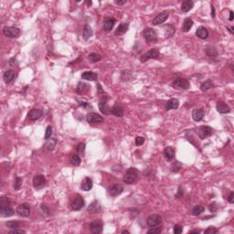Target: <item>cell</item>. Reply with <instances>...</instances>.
<instances>
[{"label":"cell","mask_w":234,"mask_h":234,"mask_svg":"<svg viewBox=\"0 0 234 234\" xmlns=\"http://www.w3.org/2000/svg\"><path fill=\"white\" fill-rule=\"evenodd\" d=\"M138 174L139 172L135 168H130L123 176V182L128 185L134 184L138 180Z\"/></svg>","instance_id":"6da1fadb"},{"label":"cell","mask_w":234,"mask_h":234,"mask_svg":"<svg viewBox=\"0 0 234 234\" xmlns=\"http://www.w3.org/2000/svg\"><path fill=\"white\" fill-rule=\"evenodd\" d=\"M160 55V52L158 51V49H151L149 50L146 53H144L141 55L140 57V61L141 62H146L147 60L151 59V58H157Z\"/></svg>","instance_id":"7a4b0ae2"},{"label":"cell","mask_w":234,"mask_h":234,"mask_svg":"<svg viewBox=\"0 0 234 234\" xmlns=\"http://www.w3.org/2000/svg\"><path fill=\"white\" fill-rule=\"evenodd\" d=\"M3 33L6 37L10 38V39H15L17 38L20 35V29L16 27H4L3 28Z\"/></svg>","instance_id":"3957f363"},{"label":"cell","mask_w":234,"mask_h":234,"mask_svg":"<svg viewBox=\"0 0 234 234\" xmlns=\"http://www.w3.org/2000/svg\"><path fill=\"white\" fill-rule=\"evenodd\" d=\"M146 223H147V226L150 228L160 226L162 224V218L158 214H151L147 217Z\"/></svg>","instance_id":"277c9868"},{"label":"cell","mask_w":234,"mask_h":234,"mask_svg":"<svg viewBox=\"0 0 234 234\" xmlns=\"http://www.w3.org/2000/svg\"><path fill=\"white\" fill-rule=\"evenodd\" d=\"M172 86L176 90H187L189 88V81L185 78H176L172 83Z\"/></svg>","instance_id":"5b68a950"},{"label":"cell","mask_w":234,"mask_h":234,"mask_svg":"<svg viewBox=\"0 0 234 234\" xmlns=\"http://www.w3.org/2000/svg\"><path fill=\"white\" fill-rule=\"evenodd\" d=\"M16 212L19 217L27 218L30 214V207L28 203H21L17 207Z\"/></svg>","instance_id":"8992f818"},{"label":"cell","mask_w":234,"mask_h":234,"mask_svg":"<svg viewBox=\"0 0 234 234\" xmlns=\"http://www.w3.org/2000/svg\"><path fill=\"white\" fill-rule=\"evenodd\" d=\"M33 187L36 190H40L46 186L47 180L43 175H36L33 178Z\"/></svg>","instance_id":"52a82bcc"},{"label":"cell","mask_w":234,"mask_h":234,"mask_svg":"<svg viewBox=\"0 0 234 234\" xmlns=\"http://www.w3.org/2000/svg\"><path fill=\"white\" fill-rule=\"evenodd\" d=\"M144 37L147 42H157V33L155 29L151 28H146L144 30Z\"/></svg>","instance_id":"ba28073f"},{"label":"cell","mask_w":234,"mask_h":234,"mask_svg":"<svg viewBox=\"0 0 234 234\" xmlns=\"http://www.w3.org/2000/svg\"><path fill=\"white\" fill-rule=\"evenodd\" d=\"M168 17H169V12L167 11V10H165V11L161 12L160 14H158V15L153 19L152 24H153L154 26L161 25V24H163V23L168 18Z\"/></svg>","instance_id":"9c48e42d"},{"label":"cell","mask_w":234,"mask_h":234,"mask_svg":"<svg viewBox=\"0 0 234 234\" xmlns=\"http://www.w3.org/2000/svg\"><path fill=\"white\" fill-rule=\"evenodd\" d=\"M213 133V129L210 126L208 125H203L198 129V136L200 139L204 140L206 138H208L209 136H210Z\"/></svg>","instance_id":"30bf717a"},{"label":"cell","mask_w":234,"mask_h":234,"mask_svg":"<svg viewBox=\"0 0 234 234\" xmlns=\"http://www.w3.org/2000/svg\"><path fill=\"white\" fill-rule=\"evenodd\" d=\"M86 121L89 123H101L104 121V119L96 113H89L86 115Z\"/></svg>","instance_id":"8fae6325"},{"label":"cell","mask_w":234,"mask_h":234,"mask_svg":"<svg viewBox=\"0 0 234 234\" xmlns=\"http://www.w3.org/2000/svg\"><path fill=\"white\" fill-rule=\"evenodd\" d=\"M84 205H85L84 199H83L81 197H77V198L72 201V203H71V205H70V208H71L72 210L77 211V210L81 209L84 207Z\"/></svg>","instance_id":"7c38bea8"},{"label":"cell","mask_w":234,"mask_h":234,"mask_svg":"<svg viewBox=\"0 0 234 234\" xmlns=\"http://www.w3.org/2000/svg\"><path fill=\"white\" fill-rule=\"evenodd\" d=\"M104 224L101 221H93L90 224V231L94 234H100L103 232Z\"/></svg>","instance_id":"4fadbf2b"},{"label":"cell","mask_w":234,"mask_h":234,"mask_svg":"<svg viewBox=\"0 0 234 234\" xmlns=\"http://www.w3.org/2000/svg\"><path fill=\"white\" fill-rule=\"evenodd\" d=\"M107 101H108V98L104 96L103 98H101L100 102H99V110L101 111V113H103L104 115H108L109 112H110V109L107 105Z\"/></svg>","instance_id":"5bb4252c"},{"label":"cell","mask_w":234,"mask_h":234,"mask_svg":"<svg viewBox=\"0 0 234 234\" xmlns=\"http://www.w3.org/2000/svg\"><path fill=\"white\" fill-rule=\"evenodd\" d=\"M123 187L120 184H115L108 189V192L112 197H116L121 193H123Z\"/></svg>","instance_id":"9a60e30c"},{"label":"cell","mask_w":234,"mask_h":234,"mask_svg":"<svg viewBox=\"0 0 234 234\" xmlns=\"http://www.w3.org/2000/svg\"><path fill=\"white\" fill-rule=\"evenodd\" d=\"M43 115V111L40 109H32L28 114V117L30 121H36Z\"/></svg>","instance_id":"2e32d148"},{"label":"cell","mask_w":234,"mask_h":234,"mask_svg":"<svg viewBox=\"0 0 234 234\" xmlns=\"http://www.w3.org/2000/svg\"><path fill=\"white\" fill-rule=\"evenodd\" d=\"M115 23H116V19H115V18H112V17H110V18L105 19V20H104V26H103L104 30V31H106V32L111 31V30L114 28V27H115Z\"/></svg>","instance_id":"e0dca14e"},{"label":"cell","mask_w":234,"mask_h":234,"mask_svg":"<svg viewBox=\"0 0 234 234\" xmlns=\"http://www.w3.org/2000/svg\"><path fill=\"white\" fill-rule=\"evenodd\" d=\"M16 78V72L13 70H6L3 74V80L6 83H10L12 82Z\"/></svg>","instance_id":"ac0fdd59"},{"label":"cell","mask_w":234,"mask_h":234,"mask_svg":"<svg viewBox=\"0 0 234 234\" xmlns=\"http://www.w3.org/2000/svg\"><path fill=\"white\" fill-rule=\"evenodd\" d=\"M217 111L220 113V114H229L231 112V108L230 106L225 104L224 102H219L217 104Z\"/></svg>","instance_id":"d6986e66"},{"label":"cell","mask_w":234,"mask_h":234,"mask_svg":"<svg viewBox=\"0 0 234 234\" xmlns=\"http://www.w3.org/2000/svg\"><path fill=\"white\" fill-rule=\"evenodd\" d=\"M176 151L175 149L171 146H168L164 150V156L168 161H172L175 158Z\"/></svg>","instance_id":"ffe728a7"},{"label":"cell","mask_w":234,"mask_h":234,"mask_svg":"<svg viewBox=\"0 0 234 234\" xmlns=\"http://www.w3.org/2000/svg\"><path fill=\"white\" fill-rule=\"evenodd\" d=\"M196 35L198 38L201 39V40H206L208 37H209V31L207 29V28L201 26L199 28H197V31H196Z\"/></svg>","instance_id":"44dd1931"},{"label":"cell","mask_w":234,"mask_h":234,"mask_svg":"<svg viewBox=\"0 0 234 234\" xmlns=\"http://www.w3.org/2000/svg\"><path fill=\"white\" fill-rule=\"evenodd\" d=\"M15 214V210L10 208V206L6 208H0V216L3 218H8Z\"/></svg>","instance_id":"7402d4cb"},{"label":"cell","mask_w":234,"mask_h":234,"mask_svg":"<svg viewBox=\"0 0 234 234\" xmlns=\"http://www.w3.org/2000/svg\"><path fill=\"white\" fill-rule=\"evenodd\" d=\"M205 115V111L203 109H194L192 112V118L196 122H200Z\"/></svg>","instance_id":"603a6c76"},{"label":"cell","mask_w":234,"mask_h":234,"mask_svg":"<svg viewBox=\"0 0 234 234\" xmlns=\"http://www.w3.org/2000/svg\"><path fill=\"white\" fill-rule=\"evenodd\" d=\"M81 78L83 80H86V81H94L97 80L98 78V74L93 72V71H84L82 74H81Z\"/></svg>","instance_id":"cb8c5ba5"},{"label":"cell","mask_w":234,"mask_h":234,"mask_svg":"<svg viewBox=\"0 0 234 234\" xmlns=\"http://www.w3.org/2000/svg\"><path fill=\"white\" fill-rule=\"evenodd\" d=\"M81 188L83 191H89L92 188V180L90 177H85L81 185Z\"/></svg>","instance_id":"d4e9b609"},{"label":"cell","mask_w":234,"mask_h":234,"mask_svg":"<svg viewBox=\"0 0 234 234\" xmlns=\"http://www.w3.org/2000/svg\"><path fill=\"white\" fill-rule=\"evenodd\" d=\"M88 212L91 213V214H93V213H99L102 211V208L101 206L99 205V203L97 201H93L92 203L90 204V206L88 207L87 209Z\"/></svg>","instance_id":"484cf974"},{"label":"cell","mask_w":234,"mask_h":234,"mask_svg":"<svg viewBox=\"0 0 234 234\" xmlns=\"http://www.w3.org/2000/svg\"><path fill=\"white\" fill-rule=\"evenodd\" d=\"M193 6H194V3L191 0H185L181 4V10L184 13H187L193 8Z\"/></svg>","instance_id":"4316f807"},{"label":"cell","mask_w":234,"mask_h":234,"mask_svg":"<svg viewBox=\"0 0 234 234\" xmlns=\"http://www.w3.org/2000/svg\"><path fill=\"white\" fill-rule=\"evenodd\" d=\"M179 106V101L176 98L170 99L167 104H166V109L167 110H174V109H177Z\"/></svg>","instance_id":"83f0119b"},{"label":"cell","mask_w":234,"mask_h":234,"mask_svg":"<svg viewBox=\"0 0 234 234\" xmlns=\"http://www.w3.org/2000/svg\"><path fill=\"white\" fill-rule=\"evenodd\" d=\"M92 36V29L89 25H85L83 28V32H82V37L84 40H89L91 37Z\"/></svg>","instance_id":"f1b7e54d"},{"label":"cell","mask_w":234,"mask_h":234,"mask_svg":"<svg viewBox=\"0 0 234 234\" xmlns=\"http://www.w3.org/2000/svg\"><path fill=\"white\" fill-rule=\"evenodd\" d=\"M128 24L127 23H121L118 27H117L116 30H115V35L119 36V35H123L124 33L127 32L128 30Z\"/></svg>","instance_id":"f546056e"},{"label":"cell","mask_w":234,"mask_h":234,"mask_svg":"<svg viewBox=\"0 0 234 234\" xmlns=\"http://www.w3.org/2000/svg\"><path fill=\"white\" fill-rule=\"evenodd\" d=\"M164 30L167 38H171L175 34V27L173 25H166L164 27Z\"/></svg>","instance_id":"4dcf8cb0"},{"label":"cell","mask_w":234,"mask_h":234,"mask_svg":"<svg viewBox=\"0 0 234 234\" xmlns=\"http://www.w3.org/2000/svg\"><path fill=\"white\" fill-rule=\"evenodd\" d=\"M214 87V83L211 80H208L206 81H204L201 85H200V90L202 92H207L210 89H212Z\"/></svg>","instance_id":"1f68e13d"},{"label":"cell","mask_w":234,"mask_h":234,"mask_svg":"<svg viewBox=\"0 0 234 234\" xmlns=\"http://www.w3.org/2000/svg\"><path fill=\"white\" fill-rule=\"evenodd\" d=\"M193 26V20L191 18H186L184 23H183V27H182V31L183 32H188L190 30V28Z\"/></svg>","instance_id":"d6a6232c"},{"label":"cell","mask_w":234,"mask_h":234,"mask_svg":"<svg viewBox=\"0 0 234 234\" xmlns=\"http://www.w3.org/2000/svg\"><path fill=\"white\" fill-rule=\"evenodd\" d=\"M110 112H111L112 115H114L116 117H123V108L120 107V106H117V105H115L114 107H112L111 110H110Z\"/></svg>","instance_id":"836d02e7"},{"label":"cell","mask_w":234,"mask_h":234,"mask_svg":"<svg viewBox=\"0 0 234 234\" xmlns=\"http://www.w3.org/2000/svg\"><path fill=\"white\" fill-rule=\"evenodd\" d=\"M206 54L209 58H215L218 56V50L215 47H209L206 49Z\"/></svg>","instance_id":"e575fe53"},{"label":"cell","mask_w":234,"mask_h":234,"mask_svg":"<svg viewBox=\"0 0 234 234\" xmlns=\"http://www.w3.org/2000/svg\"><path fill=\"white\" fill-rule=\"evenodd\" d=\"M204 210H205V208H204L203 206H201V205H197V206H195V207L192 209L191 214H192L193 216H198V215H200L202 212H204Z\"/></svg>","instance_id":"d590c367"},{"label":"cell","mask_w":234,"mask_h":234,"mask_svg":"<svg viewBox=\"0 0 234 234\" xmlns=\"http://www.w3.org/2000/svg\"><path fill=\"white\" fill-rule=\"evenodd\" d=\"M88 60L90 61V62H92V63H96V62H98V61H100L101 59H102V56L100 55V54H98V53H94V52H92V53H91V54H89L88 55Z\"/></svg>","instance_id":"8d00e7d4"},{"label":"cell","mask_w":234,"mask_h":234,"mask_svg":"<svg viewBox=\"0 0 234 234\" xmlns=\"http://www.w3.org/2000/svg\"><path fill=\"white\" fill-rule=\"evenodd\" d=\"M56 145H57V139H56V138H51V139L46 144L45 146H46V149H47L48 151H52V150H54Z\"/></svg>","instance_id":"74e56055"},{"label":"cell","mask_w":234,"mask_h":234,"mask_svg":"<svg viewBox=\"0 0 234 234\" xmlns=\"http://www.w3.org/2000/svg\"><path fill=\"white\" fill-rule=\"evenodd\" d=\"M23 184V179L19 176H15V180H14V188L15 190H19L20 187H22Z\"/></svg>","instance_id":"f35d334b"},{"label":"cell","mask_w":234,"mask_h":234,"mask_svg":"<svg viewBox=\"0 0 234 234\" xmlns=\"http://www.w3.org/2000/svg\"><path fill=\"white\" fill-rule=\"evenodd\" d=\"M10 199L8 197H6V196H3L0 198V208H6V207H8L10 205Z\"/></svg>","instance_id":"ab89813d"},{"label":"cell","mask_w":234,"mask_h":234,"mask_svg":"<svg viewBox=\"0 0 234 234\" xmlns=\"http://www.w3.org/2000/svg\"><path fill=\"white\" fill-rule=\"evenodd\" d=\"M81 157H80L79 156H77V155L72 156V157H71V158H70V164H71L72 166L78 167V166H80V165H81Z\"/></svg>","instance_id":"60d3db41"},{"label":"cell","mask_w":234,"mask_h":234,"mask_svg":"<svg viewBox=\"0 0 234 234\" xmlns=\"http://www.w3.org/2000/svg\"><path fill=\"white\" fill-rule=\"evenodd\" d=\"M162 231H163V229H162V227H160V226H157V227H152L150 230H148L147 231V233L149 234H159L162 232Z\"/></svg>","instance_id":"b9f144b4"},{"label":"cell","mask_w":234,"mask_h":234,"mask_svg":"<svg viewBox=\"0 0 234 234\" xmlns=\"http://www.w3.org/2000/svg\"><path fill=\"white\" fill-rule=\"evenodd\" d=\"M86 90H87V85H86L85 83H83V82H79L78 87H77V89H76L77 92H78V93H82V92H84Z\"/></svg>","instance_id":"7bdbcfd3"},{"label":"cell","mask_w":234,"mask_h":234,"mask_svg":"<svg viewBox=\"0 0 234 234\" xmlns=\"http://www.w3.org/2000/svg\"><path fill=\"white\" fill-rule=\"evenodd\" d=\"M181 168H182V164L179 163L178 161H176V162L173 163V165L171 166V170H172V172L176 173V172H178Z\"/></svg>","instance_id":"ee69618b"},{"label":"cell","mask_w":234,"mask_h":234,"mask_svg":"<svg viewBox=\"0 0 234 234\" xmlns=\"http://www.w3.org/2000/svg\"><path fill=\"white\" fill-rule=\"evenodd\" d=\"M53 129H52V126L51 125H49L47 128H46V132H45V140H49L51 135H52V132Z\"/></svg>","instance_id":"f6af8a7d"},{"label":"cell","mask_w":234,"mask_h":234,"mask_svg":"<svg viewBox=\"0 0 234 234\" xmlns=\"http://www.w3.org/2000/svg\"><path fill=\"white\" fill-rule=\"evenodd\" d=\"M6 226L9 229H17L19 227V223L17 221H7L6 223Z\"/></svg>","instance_id":"bcb514c9"},{"label":"cell","mask_w":234,"mask_h":234,"mask_svg":"<svg viewBox=\"0 0 234 234\" xmlns=\"http://www.w3.org/2000/svg\"><path fill=\"white\" fill-rule=\"evenodd\" d=\"M77 152L78 154L83 156L84 153H85V144L84 143H80L77 146Z\"/></svg>","instance_id":"7dc6e473"},{"label":"cell","mask_w":234,"mask_h":234,"mask_svg":"<svg viewBox=\"0 0 234 234\" xmlns=\"http://www.w3.org/2000/svg\"><path fill=\"white\" fill-rule=\"evenodd\" d=\"M40 212H42V214H44V215H50V209L47 207V205L46 204H41L40 205Z\"/></svg>","instance_id":"c3c4849f"},{"label":"cell","mask_w":234,"mask_h":234,"mask_svg":"<svg viewBox=\"0 0 234 234\" xmlns=\"http://www.w3.org/2000/svg\"><path fill=\"white\" fill-rule=\"evenodd\" d=\"M217 232H218V230H217L215 227H212V226L209 227V228L205 231V233L207 234H214L217 233Z\"/></svg>","instance_id":"681fc988"},{"label":"cell","mask_w":234,"mask_h":234,"mask_svg":"<svg viewBox=\"0 0 234 234\" xmlns=\"http://www.w3.org/2000/svg\"><path fill=\"white\" fill-rule=\"evenodd\" d=\"M144 143H145V138H144V137H142V136H137V137L135 138V145H136L137 146L142 145Z\"/></svg>","instance_id":"f907efd6"},{"label":"cell","mask_w":234,"mask_h":234,"mask_svg":"<svg viewBox=\"0 0 234 234\" xmlns=\"http://www.w3.org/2000/svg\"><path fill=\"white\" fill-rule=\"evenodd\" d=\"M173 231H174V233L175 234H180L183 232V228H182L180 225H177V224H176V225L174 226V230H173Z\"/></svg>","instance_id":"816d5d0a"},{"label":"cell","mask_w":234,"mask_h":234,"mask_svg":"<svg viewBox=\"0 0 234 234\" xmlns=\"http://www.w3.org/2000/svg\"><path fill=\"white\" fill-rule=\"evenodd\" d=\"M10 234H14V233H21V234H24L26 233V232L24 231V230H18V229H13L10 232Z\"/></svg>","instance_id":"f5cc1de1"},{"label":"cell","mask_w":234,"mask_h":234,"mask_svg":"<svg viewBox=\"0 0 234 234\" xmlns=\"http://www.w3.org/2000/svg\"><path fill=\"white\" fill-rule=\"evenodd\" d=\"M217 209H218V206H217L216 203H213V204H210V205H209V210H210V212H215V211L217 210Z\"/></svg>","instance_id":"db71d44e"},{"label":"cell","mask_w":234,"mask_h":234,"mask_svg":"<svg viewBox=\"0 0 234 234\" xmlns=\"http://www.w3.org/2000/svg\"><path fill=\"white\" fill-rule=\"evenodd\" d=\"M227 199H228V201H229L230 203H233L234 202V193L233 192H231V193H230V195H229V197L227 198Z\"/></svg>","instance_id":"11a10c76"},{"label":"cell","mask_w":234,"mask_h":234,"mask_svg":"<svg viewBox=\"0 0 234 234\" xmlns=\"http://www.w3.org/2000/svg\"><path fill=\"white\" fill-rule=\"evenodd\" d=\"M79 105H80V106H82V107H84V108L91 107V105L89 104V103H86V102H79Z\"/></svg>","instance_id":"9f6ffc18"},{"label":"cell","mask_w":234,"mask_h":234,"mask_svg":"<svg viewBox=\"0 0 234 234\" xmlns=\"http://www.w3.org/2000/svg\"><path fill=\"white\" fill-rule=\"evenodd\" d=\"M115 3L117 4V5H124L126 3V0H122V1H118V0H115Z\"/></svg>","instance_id":"6f0895ef"},{"label":"cell","mask_w":234,"mask_h":234,"mask_svg":"<svg viewBox=\"0 0 234 234\" xmlns=\"http://www.w3.org/2000/svg\"><path fill=\"white\" fill-rule=\"evenodd\" d=\"M215 16H216V15H215V7L211 5V17L214 18V17H215Z\"/></svg>","instance_id":"680465c9"},{"label":"cell","mask_w":234,"mask_h":234,"mask_svg":"<svg viewBox=\"0 0 234 234\" xmlns=\"http://www.w3.org/2000/svg\"><path fill=\"white\" fill-rule=\"evenodd\" d=\"M97 86H98V91H99V92H104L100 83H97Z\"/></svg>","instance_id":"91938a15"},{"label":"cell","mask_w":234,"mask_h":234,"mask_svg":"<svg viewBox=\"0 0 234 234\" xmlns=\"http://www.w3.org/2000/svg\"><path fill=\"white\" fill-rule=\"evenodd\" d=\"M231 21H232L233 20V11H230V18H229Z\"/></svg>","instance_id":"94428289"},{"label":"cell","mask_w":234,"mask_h":234,"mask_svg":"<svg viewBox=\"0 0 234 234\" xmlns=\"http://www.w3.org/2000/svg\"><path fill=\"white\" fill-rule=\"evenodd\" d=\"M200 231L199 230H193V231H189V233H199Z\"/></svg>","instance_id":"6125c7cd"},{"label":"cell","mask_w":234,"mask_h":234,"mask_svg":"<svg viewBox=\"0 0 234 234\" xmlns=\"http://www.w3.org/2000/svg\"><path fill=\"white\" fill-rule=\"evenodd\" d=\"M227 29H229V31L232 33V34H233V27H232V28H229V27H227Z\"/></svg>","instance_id":"be15d7a7"},{"label":"cell","mask_w":234,"mask_h":234,"mask_svg":"<svg viewBox=\"0 0 234 234\" xmlns=\"http://www.w3.org/2000/svg\"><path fill=\"white\" fill-rule=\"evenodd\" d=\"M85 4H86L87 6H92V2H91V1H86Z\"/></svg>","instance_id":"e7e4bbea"},{"label":"cell","mask_w":234,"mask_h":234,"mask_svg":"<svg viewBox=\"0 0 234 234\" xmlns=\"http://www.w3.org/2000/svg\"><path fill=\"white\" fill-rule=\"evenodd\" d=\"M122 233H123V234H124V233H129V232H128V231H123V232H122Z\"/></svg>","instance_id":"03108f58"}]
</instances>
